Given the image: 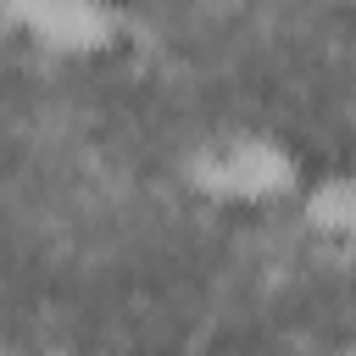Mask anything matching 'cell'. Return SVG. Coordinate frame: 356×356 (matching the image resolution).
<instances>
[{
  "label": "cell",
  "instance_id": "1",
  "mask_svg": "<svg viewBox=\"0 0 356 356\" xmlns=\"http://www.w3.org/2000/svg\"><path fill=\"white\" fill-rule=\"evenodd\" d=\"M28 28L50 50H100L117 33V17L100 6H44V11H28Z\"/></svg>",
  "mask_w": 356,
  "mask_h": 356
},
{
  "label": "cell",
  "instance_id": "2",
  "mask_svg": "<svg viewBox=\"0 0 356 356\" xmlns=\"http://www.w3.org/2000/svg\"><path fill=\"white\" fill-rule=\"evenodd\" d=\"M306 217H312L323 234H345V239H356V172L323 178V184L306 195Z\"/></svg>",
  "mask_w": 356,
  "mask_h": 356
}]
</instances>
